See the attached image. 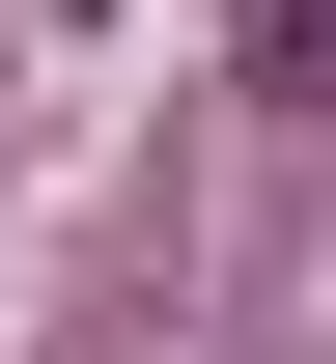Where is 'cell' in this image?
<instances>
[{"label":"cell","instance_id":"obj_1","mask_svg":"<svg viewBox=\"0 0 336 364\" xmlns=\"http://www.w3.org/2000/svg\"><path fill=\"white\" fill-rule=\"evenodd\" d=\"M252 112H336V0H252Z\"/></svg>","mask_w":336,"mask_h":364}]
</instances>
